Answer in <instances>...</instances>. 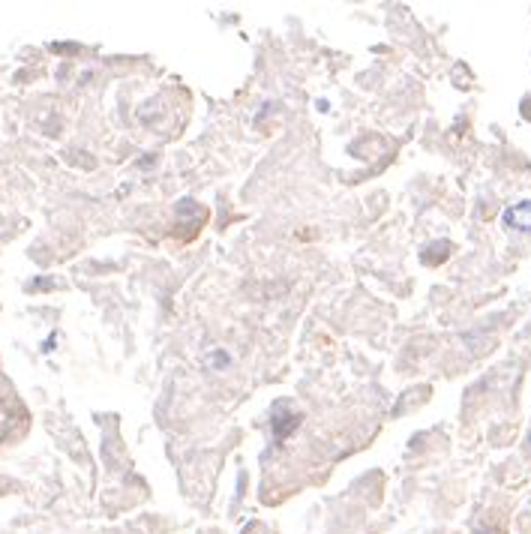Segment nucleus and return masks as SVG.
I'll return each mask as SVG.
<instances>
[{
  "instance_id": "f257e3e1",
  "label": "nucleus",
  "mask_w": 531,
  "mask_h": 534,
  "mask_svg": "<svg viewBox=\"0 0 531 534\" xmlns=\"http://www.w3.org/2000/svg\"><path fill=\"white\" fill-rule=\"evenodd\" d=\"M504 225L513 231H531V202H519L504 211Z\"/></svg>"
}]
</instances>
